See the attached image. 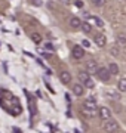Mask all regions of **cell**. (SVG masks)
<instances>
[{"instance_id":"cell-1","label":"cell","mask_w":126,"mask_h":133,"mask_svg":"<svg viewBox=\"0 0 126 133\" xmlns=\"http://www.w3.org/2000/svg\"><path fill=\"white\" fill-rule=\"evenodd\" d=\"M95 74H97V77H98L101 81H104V83H107V81L111 78V72L108 71V68H104V66L98 68V71L95 72Z\"/></svg>"},{"instance_id":"cell-2","label":"cell","mask_w":126,"mask_h":133,"mask_svg":"<svg viewBox=\"0 0 126 133\" xmlns=\"http://www.w3.org/2000/svg\"><path fill=\"white\" fill-rule=\"evenodd\" d=\"M104 130H105L107 133H116L117 130H119V123L117 121H114V120H107L105 124H104Z\"/></svg>"},{"instance_id":"cell-3","label":"cell","mask_w":126,"mask_h":133,"mask_svg":"<svg viewBox=\"0 0 126 133\" xmlns=\"http://www.w3.org/2000/svg\"><path fill=\"white\" fill-rule=\"evenodd\" d=\"M71 55H73L74 59H83V56H85V50H83L82 46H73V49H71Z\"/></svg>"},{"instance_id":"cell-4","label":"cell","mask_w":126,"mask_h":133,"mask_svg":"<svg viewBox=\"0 0 126 133\" xmlns=\"http://www.w3.org/2000/svg\"><path fill=\"white\" fill-rule=\"evenodd\" d=\"M98 114H99V118L107 121V120L111 118V111L107 108V107H99V111H98Z\"/></svg>"},{"instance_id":"cell-5","label":"cell","mask_w":126,"mask_h":133,"mask_svg":"<svg viewBox=\"0 0 126 133\" xmlns=\"http://www.w3.org/2000/svg\"><path fill=\"white\" fill-rule=\"evenodd\" d=\"M93 42H95V44H97V46L104 48V46L107 44V37L104 36V34L98 33V34H95V36H93Z\"/></svg>"},{"instance_id":"cell-6","label":"cell","mask_w":126,"mask_h":133,"mask_svg":"<svg viewBox=\"0 0 126 133\" xmlns=\"http://www.w3.org/2000/svg\"><path fill=\"white\" fill-rule=\"evenodd\" d=\"M98 64L95 61H87L86 62V71L89 72V74H95V72L98 71Z\"/></svg>"},{"instance_id":"cell-7","label":"cell","mask_w":126,"mask_h":133,"mask_svg":"<svg viewBox=\"0 0 126 133\" xmlns=\"http://www.w3.org/2000/svg\"><path fill=\"white\" fill-rule=\"evenodd\" d=\"M59 78H61V81H62L64 84H70V83H71V74L68 71H61Z\"/></svg>"},{"instance_id":"cell-8","label":"cell","mask_w":126,"mask_h":133,"mask_svg":"<svg viewBox=\"0 0 126 133\" xmlns=\"http://www.w3.org/2000/svg\"><path fill=\"white\" fill-rule=\"evenodd\" d=\"M85 108H91V109H97V101L93 96H89L86 101H85Z\"/></svg>"},{"instance_id":"cell-9","label":"cell","mask_w":126,"mask_h":133,"mask_svg":"<svg viewBox=\"0 0 126 133\" xmlns=\"http://www.w3.org/2000/svg\"><path fill=\"white\" fill-rule=\"evenodd\" d=\"M83 89H85V86H83L82 83H76V84H73V93L76 96H82L83 95Z\"/></svg>"},{"instance_id":"cell-10","label":"cell","mask_w":126,"mask_h":133,"mask_svg":"<svg viewBox=\"0 0 126 133\" xmlns=\"http://www.w3.org/2000/svg\"><path fill=\"white\" fill-rule=\"evenodd\" d=\"M70 27L73 30H77V28H80L82 27V21L77 18V16H73V18L70 19Z\"/></svg>"},{"instance_id":"cell-11","label":"cell","mask_w":126,"mask_h":133,"mask_svg":"<svg viewBox=\"0 0 126 133\" xmlns=\"http://www.w3.org/2000/svg\"><path fill=\"white\" fill-rule=\"evenodd\" d=\"M79 80H80V83H86V81L91 80V77H89V72L87 71H82V72H79Z\"/></svg>"},{"instance_id":"cell-12","label":"cell","mask_w":126,"mask_h":133,"mask_svg":"<svg viewBox=\"0 0 126 133\" xmlns=\"http://www.w3.org/2000/svg\"><path fill=\"white\" fill-rule=\"evenodd\" d=\"M108 71L111 72V76H117L119 74V65H117L116 62H111L108 65Z\"/></svg>"},{"instance_id":"cell-13","label":"cell","mask_w":126,"mask_h":133,"mask_svg":"<svg viewBox=\"0 0 126 133\" xmlns=\"http://www.w3.org/2000/svg\"><path fill=\"white\" fill-rule=\"evenodd\" d=\"M80 28H82L85 33H91V31H92V25L89 24L87 21H83V22H82V27H80Z\"/></svg>"},{"instance_id":"cell-14","label":"cell","mask_w":126,"mask_h":133,"mask_svg":"<svg viewBox=\"0 0 126 133\" xmlns=\"http://www.w3.org/2000/svg\"><path fill=\"white\" fill-rule=\"evenodd\" d=\"M117 87L120 92H126V78H120L119 83H117Z\"/></svg>"},{"instance_id":"cell-15","label":"cell","mask_w":126,"mask_h":133,"mask_svg":"<svg viewBox=\"0 0 126 133\" xmlns=\"http://www.w3.org/2000/svg\"><path fill=\"white\" fill-rule=\"evenodd\" d=\"M83 114L87 115V117H93V115L97 114V109H91V108H85L83 107Z\"/></svg>"},{"instance_id":"cell-16","label":"cell","mask_w":126,"mask_h":133,"mask_svg":"<svg viewBox=\"0 0 126 133\" xmlns=\"http://www.w3.org/2000/svg\"><path fill=\"white\" fill-rule=\"evenodd\" d=\"M89 19H92L93 22H95V25H97V27H99V28H102V27H104V22H102L101 18H98V16H91Z\"/></svg>"},{"instance_id":"cell-17","label":"cell","mask_w":126,"mask_h":133,"mask_svg":"<svg viewBox=\"0 0 126 133\" xmlns=\"http://www.w3.org/2000/svg\"><path fill=\"white\" fill-rule=\"evenodd\" d=\"M43 49L46 50V52H49V53H53V52H55V48H53V44H52V43H49V42L45 43Z\"/></svg>"},{"instance_id":"cell-18","label":"cell","mask_w":126,"mask_h":133,"mask_svg":"<svg viewBox=\"0 0 126 133\" xmlns=\"http://www.w3.org/2000/svg\"><path fill=\"white\" fill-rule=\"evenodd\" d=\"M91 3L93 6H97V8H101V6H104L107 3V0H91Z\"/></svg>"},{"instance_id":"cell-19","label":"cell","mask_w":126,"mask_h":133,"mask_svg":"<svg viewBox=\"0 0 126 133\" xmlns=\"http://www.w3.org/2000/svg\"><path fill=\"white\" fill-rule=\"evenodd\" d=\"M31 40H33L34 43H40L42 42V36H40L39 33H34V34H31Z\"/></svg>"},{"instance_id":"cell-20","label":"cell","mask_w":126,"mask_h":133,"mask_svg":"<svg viewBox=\"0 0 126 133\" xmlns=\"http://www.w3.org/2000/svg\"><path fill=\"white\" fill-rule=\"evenodd\" d=\"M117 42H119V44H120V46H123V48L126 46V37L123 36V34H120V36L117 37Z\"/></svg>"},{"instance_id":"cell-21","label":"cell","mask_w":126,"mask_h":133,"mask_svg":"<svg viewBox=\"0 0 126 133\" xmlns=\"http://www.w3.org/2000/svg\"><path fill=\"white\" fill-rule=\"evenodd\" d=\"M83 86H85V87H89V89H92L95 84H93V81H92V80H89V81H86V83H85Z\"/></svg>"},{"instance_id":"cell-22","label":"cell","mask_w":126,"mask_h":133,"mask_svg":"<svg viewBox=\"0 0 126 133\" xmlns=\"http://www.w3.org/2000/svg\"><path fill=\"white\" fill-rule=\"evenodd\" d=\"M31 3H33L34 6H42L43 2H42V0H31Z\"/></svg>"},{"instance_id":"cell-23","label":"cell","mask_w":126,"mask_h":133,"mask_svg":"<svg viewBox=\"0 0 126 133\" xmlns=\"http://www.w3.org/2000/svg\"><path fill=\"white\" fill-rule=\"evenodd\" d=\"M76 6H77V8H83V2L82 0H77V2H76Z\"/></svg>"},{"instance_id":"cell-24","label":"cell","mask_w":126,"mask_h":133,"mask_svg":"<svg viewBox=\"0 0 126 133\" xmlns=\"http://www.w3.org/2000/svg\"><path fill=\"white\" fill-rule=\"evenodd\" d=\"M83 46H85V48H87V46H89V42H87V40H83V43H82Z\"/></svg>"},{"instance_id":"cell-25","label":"cell","mask_w":126,"mask_h":133,"mask_svg":"<svg viewBox=\"0 0 126 133\" xmlns=\"http://www.w3.org/2000/svg\"><path fill=\"white\" fill-rule=\"evenodd\" d=\"M15 130V133H20V130H18V129H14Z\"/></svg>"},{"instance_id":"cell-26","label":"cell","mask_w":126,"mask_h":133,"mask_svg":"<svg viewBox=\"0 0 126 133\" xmlns=\"http://www.w3.org/2000/svg\"><path fill=\"white\" fill-rule=\"evenodd\" d=\"M76 133H80V132H79V130H76Z\"/></svg>"}]
</instances>
